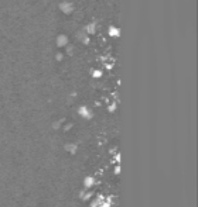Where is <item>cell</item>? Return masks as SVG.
<instances>
[{
  "label": "cell",
  "mask_w": 198,
  "mask_h": 207,
  "mask_svg": "<svg viewBox=\"0 0 198 207\" xmlns=\"http://www.w3.org/2000/svg\"><path fill=\"white\" fill-rule=\"evenodd\" d=\"M65 150L70 152V154H75L77 151H78V146H77V144H67L65 145Z\"/></svg>",
  "instance_id": "52a82bcc"
},
{
  "label": "cell",
  "mask_w": 198,
  "mask_h": 207,
  "mask_svg": "<svg viewBox=\"0 0 198 207\" xmlns=\"http://www.w3.org/2000/svg\"><path fill=\"white\" fill-rule=\"evenodd\" d=\"M79 197H81V200L87 202V200H91L92 197H94V193H92L91 190H82L79 193Z\"/></svg>",
  "instance_id": "3957f363"
},
{
  "label": "cell",
  "mask_w": 198,
  "mask_h": 207,
  "mask_svg": "<svg viewBox=\"0 0 198 207\" xmlns=\"http://www.w3.org/2000/svg\"><path fill=\"white\" fill-rule=\"evenodd\" d=\"M78 38L84 42H89V34L85 31V30H79L78 31Z\"/></svg>",
  "instance_id": "5b68a950"
},
{
  "label": "cell",
  "mask_w": 198,
  "mask_h": 207,
  "mask_svg": "<svg viewBox=\"0 0 198 207\" xmlns=\"http://www.w3.org/2000/svg\"><path fill=\"white\" fill-rule=\"evenodd\" d=\"M92 76L94 77H101L102 76V71H101V69H92Z\"/></svg>",
  "instance_id": "8fae6325"
},
{
  "label": "cell",
  "mask_w": 198,
  "mask_h": 207,
  "mask_svg": "<svg viewBox=\"0 0 198 207\" xmlns=\"http://www.w3.org/2000/svg\"><path fill=\"white\" fill-rule=\"evenodd\" d=\"M102 199H103V196H98V197H95V199H92L91 207H99V204H101Z\"/></svg>",
  "instance_id": "ba28073f"
},
{
  "label": "cell",
  "mask_w": 198,
  "mask_h": 207,
  "mask_svg": "<svg viewBox=\"0 0 198 207\" xmlns=\"http://www.w3.org/2000/svg\"><path fill=\"white\" fill-rule=\"evenodd\" d=\"M113 172H115L116 175H119V173H120V165H119V163H118V165H116V166H115V169H113Z\"/></svg>",
  "instance_id": "5bb4252c"
},
{
  "label": "cell",
  "mask_w": 198,
  "mask_h": 207,
  "mask_svg": "<svg viewBox=\"0 0 198 207\" xmlns=\"http://www.w3.org/2000/svg\"><path fill=\"white\" fill-rule=\"evenodd\" d=\"M85 31H87L88 34H94L95 33V30H96V23L95 21H91V23H88L87 25H85Z\"/></svg>",
  "instance_id": "277c9868"
},
{
  "label": "cell",
  "mask_w": 198,
  "mask_h": 207,
  "mask_svg": "<svg viewBox=\"0 0 198 207\" xmlns=\"http://www.w3.org/2000/svg\"><path fill=\"white\" fill-rule=\"evenodd\" d=\"M62 7H64V10H65V12H71V10H72V7H74V4L71 3V2H67V3H62Z\"/></svg>",
  "instance_id": "30bf717a"
},
{
  "label": "cell",
  "mask_w": 198,
  "mask_h": 207,
  "mask_svg": "<svg viewBox=\"0 0 198 207\" xmlns=\"http://www.w3.org/2000/svg\"><path fill=\"white\" fill-rule=\"evenodd\" d=\"M112 203H111V199H106V197H103L102 202H101V204H99V207H111Z\"/></svg>",
  "instance_id": "9c48e42d"
},
{
  "label": "cell",
  "mask_w": 198,
  "mask_h": 207,
  "mask_svg": "<svg viewBox=\"0 0 198 207\" xmlns=\"http://www.w3.org/2000/svg\"><path fill=\"white\" fill-rule=\"evenodd\" d=\"M115 161H116V162H118V163L120 162V155H119V154H118V155H116V156H115Z\"/></svg>",
  "instance_id": "9a60e30c"
},
{
  "label": "cell",
  "mask_w": 198,
  "mask_h": 207,
  "mask_svg": "<svg viewBox=\"0 0 198 207\" xmlns=\"http://www.w3.org/2000/svg\"><path fill=\"white\" fill-rule=\"evenodd\" d=\"M108 34L112 37H116L119 35V27H116V25H109V28H108Z\"/></svg>",
  "instance_id": "8992f818"
},
{
  "label": "cell",
  "mask_w": 198,
  "mask_h": 207,
  "mask_svg": "<svg viewBox=\"0 0 198 207\" xmlns=\"http://www.w3.org/2000/svg\"><path fill=\"white\" fill-rule=\"evenodd\" d=\"M78 114L82 118H85V120H91V118L94 117V111H92V110L89 109L88 106H85V104L81 106V107L78 109Z\"/></svg>",
  "instance_id": "6da1fadb"
},
{
  "label": "cell",
  "mask_w": 198,
  "mask_h": 207,
  "mask_svg": "<svg viewBox=\"0 0 198 207\" xmlns=\"http://www.w3.org/2000/svg\"><path fill=\"white\" fill-rule=\"evenodd\" d=\"M68 51H70V52H72V51H74V48H72V45H68Z\"/></svg>",
  "instance_id": "2e32d148"
},
{
  "label": "cell",
  "mask_w": 198,
  "mask_h": 207,
  "mask_svg": "<svg viewBox=\"0 0 198 207\" xmlns=\"http://www.w3.org/2000/svg\"><path fill=\"white\" fill-rule=\"evenodd\" d=\"M116 107H118V104H116V103H112L111 106H108V110H109L111 113H113V111L116 110Z\"/></svg>",
  "instance_id": "7c38bea8"
},
{
  "label": "cell",
  "mask_w": 198,
  "mask_h": 207,
  "mask_svg": "<svg viewBox=\"0 0 198 207\" xmlns=\"http://www.w3.org/2000/svg\"><path fill=\"white\" fill-rule=\"evenodd\" d=\"M58 41H60V44H65V41H67V37L65 35H62L58 38Z\"/></svg>",
  "instance_id": "4fadbf2b"
},
{
  "label": "cell",
  "mask_w": 198,
  "mask_h": 207,
  "mask_svg": "<svg viewBox=\"0 0 198 207\" xmlns=\"http://www.w3.org/2000/svg\"><path fill=\"white\" fill-rule=\"evenodd\" d=\"M82 183H84V187H85L87 190H91L92 187L96 185V179H95V176H92V175H88V176H85V178H84Z\"/></svg>",
  "instance_id": "7a4b0ae2"
}]
</instances>
